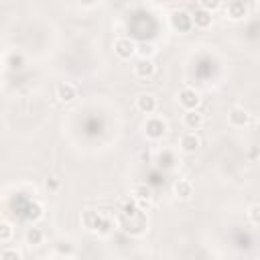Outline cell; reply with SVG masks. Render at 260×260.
<instances>
[{"label": "cell", "mask_w": 260, "mask_h": 260, "mask_svg": "<svg viewBox=\"0 0 260 260\" xmlns=\"http://www.w3.org/2000/svg\"><path fill=\"white\" fill-rule=\"evenodd\" d=\"M132 71L138 79H150L154 75V63H152V59H138L134 63Z\"/></svg>", "instance_id": "3"}, {"label": "cell", "mask_w": 260, "mask_h": 260, "mask_svg": "<svg viewBox=\"0 0 260 260\" xmlns=\"http://www.w3.org/2000/svg\"><path fill=\"white\" fill-rule=\"evenodd\" d=\"M132 197H134L138 203H148L150 197H152V191H150V187H146L144 183H138V185L132 187Z\"/></svg>", "instance_id": "14"}, {"label": "cell", "mask_w": 260, "mask_h": 260, "mask_svg": "<svg viewBox=\"0 0 260 260\" xmlns=\"http://www.w3.org/2000/svg\"><path fill=\"white\" fill-rule=\"evenodd\" d=\"M173 191H175V195H177L179 199H189V197L193 195V185H191V181H187V179H179V181H175Z\"/></svg>", "instance_id": "12"}, {"label": "cell", "mask_w": 260, "mask_h": 260, "mask_svg": "<svg viewBox=\"0 0 260 260\" xmlns=\"http://www.w3.org/2000/svg\"><path fill=\"white\" fill-rule=\"evenodd\" d=\"M144 132L148 138H160L165 134V122L160 118H150L144 124Z\"/></svg>", "instance_id": "6"}, {"label": "cell", "mask_w": 260, "mask_h": 260, "mask_svg": "<svg viewBox=\"0 0 260 260\" xmlns=\"http://www.w3.org/2000/svg\"><path fill=\"white\" fill-rule=\"evenodd\" d=\"M136 108L142 114H152L156 110V98L152 93H138L136 98Z\"/></svg>", "instance_id": "5"}, {"label": "cell", "mask_w": 260, "mask_h": 260, "mask_svg": "<svg viewBox=\"0 0 260 260\" xmlns=\"http://www.w3.org/2000/svg\"><path fill=\"white\" fill-rule=\"evenodd\" d=\"M114 51H116V55L120 57V59H130L134 53H136V43L134 41H130L128 37H118L116 41H114Z\"/></svg>", "instance_id": "2"}, {"label": "cell", "mask_w": 260, "mask_h": 260, "mask_svg": "<svg viewBox=\"0 0 260 260\" xmlns=\"http://www.w3.org/2000/svg\"><path fill=\"white\" fill-rule=\"evenodd\" d=\"M57 98H59V102H63V104L73 102V100L77 98V89H75V85H71V83H67V81L59 83V85H57Z\"/></svg>", "instance_id": "7"}, {"label": "cell", "mask_w": 260, "mask_h": 260, "mask_svg": "<svg viewBox=\"0 0 260 260\" xmlns=\"http://www.w3.org/2000/svg\"><path fill=\"white\" fill-rule=\"evenodd\" d=\"M110 225H112V221H110V217H104V221H102V225H100V234H108V230H110Z\"/></svg>", "instance_id": "22"}, {"label": "cell", "mask_w": 260, "mask_h": 260, "mask_svg": "<svg viewBox=\"0 0 260 260\" xmlns=\"http://www.w3.org/2000/svg\"><path fill=\"white\" fill-rule=\"evenodd\" d=\"M219 6H221V4H219L217 0H211V2H209V0H203V2L199 4V8H203V10H207V12H209V10H215V8H219Z\"/></svg>", "instance_id": "21"}, {"label": "cell", "mask_w": 260, "mask_h": 260, "mask_svg": "<svg viewBox=\"0 0 260 260\" xmlns=\"http://www.w3.org/2000/svg\"><path fill=\"white\" fill-rule=\"evenodd\" d=\"M248 217L254 225H260V203H254L248 207Z\"/></svg>", "instance_id": "20"}, {"label": "cell", "mask_w": 260, "mask_h": 260, "mask_svg": "<svg viewBox=\"0 0 260 260\" xmlns=\"http://www.w3.org/2000/svg\"><path fill=\"white\" fill-rule=\"evenodd\" d=\"M228 120H230V124H232V126L240 128V126H246V124H248L250 114H248L244 108H238V106H236V108H232V110H230Z\"/></svg>", "instance_id": "8"}, {"label": "cell", "mask_w": 260, "mask_h": 260, "mask_svg": "<svg viewBox=\"0 0 260 260\" xmlns=\"http://www.w3.org/2000/svg\"><path fill=\"white\" fill-rule=\"evenodd\" d=\"M136 53L140 55V59H150V55L154 53V47L150 43H140L136 45Z\"/></svg>", "instance_id": "17"}, {"label": "cell", "mask_w": 260, "mask_h": 260, "mask_svg": "<svg viewBox=\"0 0 260 260\" xmlns=\"http://www.w3.org/2000/svg\"><path fill=\"white\" fill-rule=\"evenodd\" d=\"M173 24H175V28H179V30H189V28L193 26L191 14H187V12H175V14H173Z\"/></svg>", "instance_id": "15"}, {"label": "cell", "mask_w": 260, "mask_h": 260, "mask_svg": "<svg viewBox=\"0 0 260 260\" xmlns=\"http://www.w3.org/2000/svg\"><path fill=\"white\" fill-rule=\"evenodd\" d=\"M181 150H185V152H195L197 148H199V144H201V140H199V136L195 134V132H185L183 136H181Z\"/></svg>", "instance_id": "9"}, {"label": "cell", "mask_w": 260, "mask_h": 260, "mask_svg": "<svg viewBox=\"0 0 260 260\" xmlns=\"http://www.w3.org/2000/svg\"><path fill=\"white\" fill-rule=\"evenodd\" d=\"M10 238H12V225L8 223V221H2L0 223V242H10Z\"/></svg>", "instance_id": "19"}, {"label": "cell", "mask_w": 260, "mask_h": 260, "mask_svg": "<svg viewBox=\"0 0 260 260\" xmlns=\"http://www.w3.org/2000/svg\"><path fill=\"white\" fill-rule=\"evenodd\" d=\"M24 238H26V244H30V246H39V244H43L45 234H43L39 228H28Z\"/></svg>", "instance_id": "16"}, {"label": "cell", "mask_w": 260, "mask_h": 260, "mask_svg": "<svg viewBox=\"0 0 260 260\" xmlns=\"http://www.w3.org/2000/svg\"><path fill=\"white\" fill-rule=\"evenodd\" d=\"M228 16L232 18V20H240V18H244L246 16V12H248V6L244 4V2H240V0H234V2H228Z\"/></svg>", "instance_id": "11"}, {"label": "cell", "mask_w": 260, "mask_h": 260, "mask_svg": "<svg viewBox=\"0 0 260 260\" xmlns=\"http://www.w3.org/2000/svg\"><path fill=\"white\" fill-rule=\"evenodd\" d=\"M102 221H104V217H102L98 211H93V209H85V211L81 213V223H83V228L89 230V232H98L100 225H102Z\"/></svg>", "instance_id": "4"}, {"label": "cell", "mask_w": 260, "mask_h": 260, "mask_svg": "<svg viewBox=\"0 0 260 260\" xmlns=\"http://www.w3.org/2000/svg\"><path fill=\"white\" fill-rule=\"evenodd\" d=\"M0 260H22V256H20V252L16 248H2Z\"/></svg>", "instance_id": "18"}, {"label": "cell", "mask_w": 260, "mask_h": 260, "mask_svg": "<svg viewBox=\"0 0 260 260\" xmlns=\"http://www.w3.org/2000/svg\"><path fill=\"white\" fill-rule=\"evenodd\" d=\"M191 20H193V26L197 28H207L211 24V12L203 10V8H197L193 14H191Z\"/></svg>", "instance_id": "13"}, {"label": "cell", "mask_w": 260, "mask_h": 260, "mask_svg": "<svg viewBox=\"0 0 260 260\" xmlns=\"http://www.w3.org/2000/svg\"><path fill=\"white\" fill-rule=\"evenodd\" d=\"M183 124H185V128H189V130H199V128L203 126V114H199L197 110L185 112Z\"/></svg>", "instance_id": "10"}, {"label": "cell", "mask_w": 260, "mask_h": 260, "mask_svg": "<svg viewBox=\"0 0 260 260\" xmlns=\"http://www.w3.org/2000/svg\"><path fill=\"white\" fill-rule=\"evenodd\" d=\"M199 102H201V95H199V91H195L193 87H183V89L179 91V104L185 108V112L197 110Z\"/></svg>", "instance_id": "1"}]
</instances>
